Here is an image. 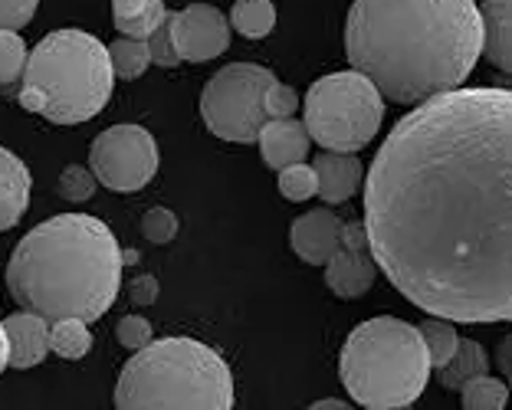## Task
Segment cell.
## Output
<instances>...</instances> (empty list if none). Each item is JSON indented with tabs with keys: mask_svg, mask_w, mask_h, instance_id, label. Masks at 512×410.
I'll list each match as a JSON object with an SVG mask.
<instances>
[{
	"mask_svg": "<svg viewBox=\"0 0 512 410\" xmlns=\"http://www.w3.org/2000/svg\"><path fill=\"white\" fill-rule=\"evenodd\" d=\"M368 246L427 315L512 322V89H447L407 112L365 181Z\"/></svg>",
	"mask_w": 512,
	"mask_h": 410,
	"instance_id": "6da1fadb",
	"label": "cell"
},
{
	"mask_svg": "<svg viewBox=\"0 0 512 410\" xmlns=\"http://www.w3.org/2000/svg\"><path fill=\"white\" fill-rule=\"evenodd\" d=\"M345 53L388 102L414 105L457 89L483 53L473 0H355Z\"/></svg>",
	"mask_w": 512,
	"mask_h": 410,
	"instance_id": "7a4b0ae2",
	"label": "cell"
},
{
	"mask_svg": "<svg viewBox=\"0 0 512 410\" xmlns=\"http://www.w3.org/2000/svg\"><path fill=\"white\" fill-rule=\"evenodd\" d=\"M125 253L115 233L89 214L43 220L17 243L7 286L23 309L46 322L102 319L122 286Z\"/></svg>",
	"mask_w": 512,
	"mask_h": 410,
	"instance_id": "3957f363",
	"label": "cell"
},
{
	"mask_svg": "<svg viewBox=\"0 0 512 410\" xmlns=\"http://www.w3.org/2000/svg\"><path fill=\"white\" fill-rule=\"evenodd\" d=\"M112 79L109 46L86 30H56L27 56L20 105L53 125H79L106 109Z\"/></svg>",
	"mask_w": 512,
	"mask_h": 410,
	"instance_id": "277c9868",
	"label": "cell"
},
{
	"mask_svg": "<svg viewBox=\"0 0 512 410\" xmlns=\"http://www.w3.org/2000/svg\"><path fill=\"white\" fill-rule=\"evenodd\" d=\"M122 410H230L234 378L214 348L194 338H161L135 351L115 384Z\"/></svg>",
	"mask_w": 512,
	"mask_h": 410,
	"instance_id": "5b68a950",
	"label": "cell"
},
{
	"mask_svg": "<svg viewBox=\"0 0 512 410\" xmlns=\"http://www.w3.org/2000/svg\"><path fill=\"white\" fill-rule=\"evenodd\" d=\"M430 355L421 328L378 315L345 338L339 374L355 404L368 410H404L424 394L430 381Z\"/></svg>",
	"mask_w": 512,
	"mask_h": 410,
	"instance_id": "8992f818",
	"label": "cell"
},
{
	"mask_svg": "<svg viewBox=\"0 0 512 410\" xmlns=\"http://www.w3.org/2000/svg\"><path fill=\"white\" fill-rule=\"evenodd\" d=\"M312 142L325 151H362L378 135L384 119V96L358 69L316 79L302 102Z\"/></svg>",
	"mask_w": 512,
	"mask_h": 410,
	"instance_id": "52a82bcc",
	"label": "cell"
},
{
	"mask_svg": "<svg viewBox=\"0 0 512 410\" xmlns=\"http://www.w3.org/2000/svg\"><path fill=\"white\" fill-rule=\"evenodd\" d=\"M276 82L270 69L253 63H234L224 66L211 82L204 86L201 96V115L204 125L217 138L234 145L256 142L260 128L270 122L266 115V92Z\"/></svg>",
	"mask_w": 512,
	"mask_h": 410,
	"instance_id": "ba28073f",
	"label": "cell"
},
{
	"mask_svg": "<svg viewBox=\"0 0 512 410\" xmlns=\"http://www.w3.org/2000/svg\"><path fill=\"white\" fill-rule=\"evenodd\" d=\"M89 164L109 191H142L158 171V145L142 125H112L96 135Z\"/></svg>",
	"mask_w": 512,
	"mask_h": 410,
	"instance_id": "9c48e42d",
	"label": "cell"
},
{
	"mask_svg": "<svg viewBox=\"0 0 512 410\" xmlns=\"http://www.w3.org/2000/svg\"><path fill=\"white\" fill-rule=\"evenodd\" d=\"M168 20L181 63L217 60L230 46V23L214 4H191L178 14H168Z\"/></svg>",
	"mask_w": 512,
	"mask_h": 410,
	"instance_id": "30bf717a",
	"label": "cell"
},
{
	"mask_svg": "<svg viewBox=\"0 0 512 410\" xmlns=\"http://www.w3.org/2000/svg\"><path fill=\"white\" fill-rule=\"evenodd\" d=\"M375 273L378 263L371 256L365 224H345L339 250L325 263V286L339 299H358L375 286Z\"/></svg>",
	"mask_w": 512,
	"mask_h": 410,
	"instance_id": "8fae6325",
	"label": "cell"
},
{
	"mask_svg": "<svg viewBox=\"0 0 512 410\" xmlns=\"http://www.w3.org/2000/svg\"><path fill=\"white\" fill-rule=\"evenodd\" d=\"M342 227L345 224L332 210H309L289 230V243H293L299 260H306L312 266H325L332 260V253L339 250Z\"/></svg>",
	"mask_w": 512,
	"mask_h": 410,
	"instance_id": "7c38bea8",
	"label": "cell"
},
{
	"mask_svg": "<svg viewBox=\"0 0 512 410\" xmlns=\"http://www.w3.org/2000/svg\"><path fill=\"white\" fill-rule=\"evenodd\" d=\"M256 145L263 151V161L270 164V168H286V164H296V161H306L309 148H312V135L306 122L299 119H270L260 135H256Z\"/></svg>",
	"mask_w": 512,
	"mask_h": 410,
	"instance_id": "4fadbf2b",
	"label": "cell"
},
{
	"mask_svg": "<svg viewBox=\"0 0 512 410\" xmlns=\"http://www.w3.org/2000/svg\"><path fill=\"white\" fill-rule=\"evenodd\" d=\"M4 328L10 342V365L20 371L43 365V358L50 355V322L43 315L23 309L17 315H10Z\"/></svg>",
	"mask_w": 512,
	"mask_h": 410,
	"instance_id": "5bb4252c",
	"label": "cell"
},
{
	"mask_svg": "<svg viewBox=\"0 0 512 410\" xmlns=\"http://www.w3.org/2000/svg\"><path fill=\"white\" fill-rule=\"evenodd\" d=\"M316 178H319V197L325 204H345L348 197L358 194L365 178V164L352 151H325L316 158Z\"/></svg>",
	"mask_w": 512,
	"mask_h": 410,
	"instance_id": "9a60e30c",
	"label": "cell"
},
{
	"mask_svg": "<svg viewBox=\"0 0 512 410\" xmlns=\"http://www.w3.org/2000/svg\"><path fill=\"white\" fill-rule=\"evenodd\" d=\"M30 204V171L14 151L0 145V230H10L27 214Z\"/></svg>",
	"mask_w": 512,
	"mask_h": 410,
	"instance_id": "2e32d148",
	"label": "cell"
},
{
	"mask_svg": "<svg viewBox=\"0 0 512 410\" xmlns=\"http://www.w3.org/2000/svg\"><path fill=\"white\" fill-rule=\"evenodd\" d=\"M483 56L503 73H512V0H483Z\"/></svg>",
	"mask_w": 512,
	"mask_h": 410,
	"instance_id": "e0dca14e",
	"label": "cell"
},
{
	"mask_svg": "<svg viewBox=\"0 0 512 410\" xmlns=\"http://www.w3.org/2000/svg\"><path fill=\"white\" fill-rule=\"evenodd\" d=\"M165 17L168 10L161 0H112V23L122 37L148 40Z\"/></svg>",
	"mask_w": 512,
	"mask_h": 410,
	"instance_id": "ac0fdd59",
	"label": "cell"
},
{
	"mask_svg": "<svg viewBox=\"0 0 512 410\" xmlns=\"http://www.w3.org/2000/svg\"><path fill=\"white\" fill-rule=\"evenodd\" d=\"M486 368H490V358H486L483 345L473 342V338H460L453 358L447 361L444 368H440V384H444L447 391H460L467 381L486 374Z\"/></svg>",
	"mask_w": 512,
	"mask_h": 410,
	"instance_id": "d6986e66",
	"label": "cell"
},
{
	"mask_svg": "<svg viewBox=\"0 0 512 410\" xmlns=\"http://www.w3.org/2000/svg\"><path fill=\"white\" fill-rule=\"evenodd\" d=\"M230 27L247 40L270 37L276 27V7L273 0H234L230 10Z\"/></svg>",
	"mask_w": 512,
	"mask_h": 410,
	"instance_id": "ffe728a7",
	"label": "cell"
},
{
	"mask_svg": "<svg viewBox=\"0 0 512 410\" xmlns=\"http://www.w3.org/2000/svg\"><path fill=\"white\" fill-rule=\"evenodd\" d=\"M92 348V335H89V322L76 319V315H66V319L50 322V351L60 355L63 361H79L86 358Z\"/></svg>",
	"mask_w": 512,
	"mask_h": 410,
	"instance_id": "44dd1931",
	"label": "cell"
},
{
	"mask_svg": "<svg viewBox=\"0 0 512 410\" xmlns=\"http://www.w3.org/2000/svg\"><path fill=\"white\" fill-rule=\"evenodd\" d=\"M460 401L467 410H503L509 404V384L490 378V374H480V378L460 388Z\"/></svg>",
	"mask_w": 512,
	"mask_h": 410,
	"instance_id": "7402d4cb",
	"label": "cell"
},
{
	"mask_svg": "<svg viewBox=\"0 0 512 410\" xmlns=\"http://www.w3.org/2000/svg\"><path fill=\"white\" fill-rule=\"evenodd\" d=\"M109 56H112V69L119 79H138L151 66V50H148V40H138V37H122L109 46Z\"/></svg>",
	"mask_w": 512,
	"mask_h": 410,
	"instance_id": "603a6c76",
	"label": "cell"
},
{
	"mask_svg": "<svg viewBox=\"0 0 512 410\" xmlns=\"http://www.w3.org/2000/svg\"><path fill=\"white\" fill-rule=\"evenodd\" d=\"M421 335H424L430 365H434V368L440 371V368H444L447 361L453 358V351H457V345H460L457 328H453L450 319H440V315H434V319H427V322L421 325Z\"/></svg>",
	"mask_w": 512,
	"mask_h": 410,
	"instance_id": "cb8c5ba5",
	"label": "cell"
},
{
	"mask_svg": "<svg viewBox=\"0 0 512 410\" xmlns=\"http://www.w3.org/2000/svg\"><path fill=\"white\" fill-rule=\"evenodd\" d=\"M279 194L293 204H302V201H309V197H316L319 194L316 168H309V164H302V161L279 168Z\"/></svg>",
	"mask_w": 512,
	"mask_h": 410,
	"instance_id": "d4e9b609",
	"label": "cell"
},
{
	"mask_svg": "<svg viewBox=\"0 0 512 410\" xmlns=\"http://www.w3.org/2000/svg\"><path fill=\"white\" fill-rule=\"evenodd\" d=\"M27 43L17 30H0V86H14L27 66Z\"/></svg>",
	"mask_w": 512,
	"mask_h": 410,
	"instance_id": "484cf974",
	"label": "cell"
},
{
	"mask_svg": "<svg viewBox=\"0 0 512 410\" xmlns=\"http://www.w3.org/2000/svg\"><path fill=\"white\" fill-rule=\"evenodd\" d=\"M96 171L92 168H83V164H69V168L60 174V194L66 201H89L92 194H96Z\"/></svg>",
	"mask_w": 512,
	"mask_h": 410,
	"instance_id": "4316f807",
	"label": "cell"
},
{
	"mask_svg": "<svg viewBox=\"0 0 512 410\" xmlns=\"http://www.w3.org/2000/svg\"><path fill=\"white\" fill-rule=\"evenodd\" d=\"M142 233L151 243H171L174 233H178V217L168 207H151L142 217Z\"/></svg>",
	"mask_w": 512,
	"mask_h": 410,
	"instance_id": "83f0119b",
	"label": "cell"
},
{
	"mask_svg": "<svg viewBox=\"0 0 512 410\" xmlns=\"http://www.w3.org/2000/svg\"><path fill=\"white\" fill-rule=\"evenodd\" d=\"M148 50H151V63H158V66H165V69L181 63V53H178V46H174L171 20H168V17L161 20V27L148 37Z\"/></svg>",
	"mask_w": 512,
	"mask_h": 410,
	"instance_id": "f1b7e54d",
	"label": "cell"
},
{
	"mask_svg": "<svg viewBox=\"0 0 512 410\" xmlns=\"http://www.w3.org/2000/svg\"><path fill=\"white\" fill-rule=\"evenodd\" d=\"M40 0H0V30H20L27 27L37 14Z\"/></svg>",
	"mask_w": 512,
	"mask_h": 410,
	"instance_id": "f546056e",
	"label": "cell"
},
{
	"mask_svg": "<svg viewBox=\"0 0 512 410\" xmlns=\"http://www.w3.org/2000/svg\"><path fill=\"white\" fill-rule=\"evenodd\" d=\"M296 105H299L296 92L276 79L270 92H266V115H270V119H289V115H296Z\"/></svg>",
	"mask_w": 512,
	"mask_h": 410,
	"instance_id": "4dcf8cb0",
	"label": "cell"
},
{
	"mask_svg": "<svg viewBox=\"0 0 512 410\" xmlns=\"http://www.w3.org/2000/svg\"><path fill=\"white\" fill-rule=\"evenodd\" d=\"M119 342L125 348H145L151 342V322L142 319V315H125V319L119 322Z\"/></svg>",
	"mask_w": 512,
	"mask_h": 410,
	"instance_id": "1f68e13d",
	"label": "cell"
},
{
	"mask_svg": "<svg viewBox=\"0 0 512 410\" xmlns=\"http://www.w3.org/2000/svg\"><path fill=\"white\" fill-rule=\"evenodd\" d=\"M128 299H132L135 306H151V302L158 299V279L138 273L132 283H128Z\"/></svg>",
	"mask_w": 512,
	"mask_h": 410,
	"instance_id": "d6a6232c",
	"label": "cell"
},
{
	"mask_svg": "<svg viewBox=\"0 0 512 410\" xmlns=\"http://www.w3.org/2000/svg\"><path fill=\"white\" fill-rule=\"evenodd\" d=\"M496 361H499V371H503V378H506V384H509V397H512V335L503 338V345H499Z\"/></svg>",
	"mask_w": 512,
	"mask_h": 410,
	"instance_id": "836d02e7",
	"label": "cell"
},
{
	"mask_svg": "<svg viewBox=\"0 0 512 410\" xmlns=\"http://www.w3.org/2000/svg\"><path fill=\"white\" fill-rule=\"evenodd\" d=\"M10 365V342H7V328L0 322V371Z\"/></svg>",
	"mask_w": 512,
	"mask_h": 410,
	"instance_id": "e575fe53",
	"label": "cell"
},
{
	"mask_svg": "<svg viewBox=\"0 0 512 410\" xmlns=\"http://www.w3.org/2000/svg\"><path fill=\"white\" fill-rule=\"evenodd\" d=\"M316 410H339V407H348V404H342V401H335V397H325V401H316L312 404Z\"/></svg>",
	"mask_w": 512,
	"mask_h": 410,
	"instance_id": "d590c367",
	"label": "cell"
}]
</instances>
